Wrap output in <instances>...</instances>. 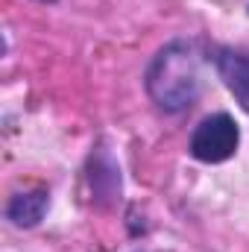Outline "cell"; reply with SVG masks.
Listing matches in <instances>:
<instances>
[{"label":"cell","mask_w":249,"mask_h":252,"mask_svg":"<svg viewBox=\"0 0 249 252\" xmlns=\"http://www.w3.org/2000/svg\"><path fill=\"white\" fill-rule=\"evenodd\" d=\"M202 56L193 41L176 38L164 44L144 73V88L150 100L167 112V115H182L187 112L202 91Z\"/></svg>","instance_id":"cell-1"},{"label":"cell","mask_w":249,"mask_h":252,"mask_svg":"<svg viewBox=\"0 0 249 252\" xmlns=\"http://www.w3.org/2000/svg\"><path fill=\"white\" fill-rule=\"evenodd\" d=\"M238 144H241L238 121L226 112H214L193 126L187 153H190V158H196L202 164H223L238 153Z\"/></svg>","instance_id":"cell-2"},{"label":"cell","mask_w":249,"mask_h":252,"mask_svg":"<svg viewBox=\"0 0 249 252\" xmlns=\"http://www.w3.org/2000/svg\"><path fill=\"white\" fill-rule=\"evenodd\" d=\"M214 67L235 103L249 115V53L235 47H217L214 50Z\"/></svg>","instance_id":"cell-3"},{"label":"cell","mask_w":249,"mask_h":252,"mask_svg":"<svg viewBox=\"0 0 249 252\" xmlns=\"http://www.w3.org/2000/svg\"><path fill=\"white\" fill-rule=\"evenodd\" d=\"M50 208V190L47 188H30V190H21L9 199L6 205V217L12 226L18 229H32L44 220Z\"/></svg>","instance_id":"cell-4"},{"label":"cell","mask_w":249,"mask_h":252,"mask_svg":"<svg viewBox=\"0 0 249 252\" xmlns=\"http://www.w3.org/2000/svg\"><path fill=\"white\" fill-rule=\"evenodd\" d=\"M41 3H56V0H41Z\"/></svg>","instance_id":"cell-5"}]
</instances>
